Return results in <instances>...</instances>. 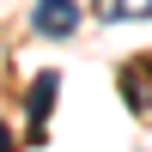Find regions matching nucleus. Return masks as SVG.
Returning a JSON list of instances; mask_svg holds the SVG:
<instances>
[{
    "mask_svg": "<svg viewBox=\"0 0 152 152\" xmlns=\"http://www.w3.org/2000/svg\"><path fill=\"white\" fill-rule=\"evenodd\" d=\"M31 31L37 37H73L79 31V0H37L31 6Z\"/></svg>",
    "mask_w": 152,
    "mask_h": 152,
    "instance_id": "obj_1",
    "label": "nucleus"
},
{
    "mask_svg": "<svg viewBox=\"0 0 152 152\" xmlns=\"http://www.w3.org/2000/svg\"><path fill=\"white\" fill-rule=\"evenodd\" d=\"M61 97V73H37L31 91H24V116H31V134L43 140V122H49V104Z\"/></svg>",
    "mask_w": 152,
    "mask_h": 152,
    "instance_id": "obj_2",
    "label": "nucleus"
},
{
    "mask_svg": "<svg viewBox=\"0 0 152 152\" xmlns=\"http://www.w3.org/2000/svg\"><path fill=\"white\" fill-rule=\"evenodd\" d=\"M91 12L104 24H116V18H152V0H91Z\"/></svg>",
    "mask_w": 152,
    "mask_h": 152,
    "instance_id": "obj_3",
    "label": "nucleus"
},
{
    "mask_svg": "<svg viewBox=\"0 0 152 152\" xmlns=\"http://www.w3.org/2000/svg\"><path fill=\"white\" fill-rule=\"evenodd\" d=\"M0 152H12V134H6V122H0Z\"/></svg>",
    "mask_w": 152,
    "mask_h": 152,
    "instance_id": "obj_4",
    "label": "nucleus"
}]
</instances>
